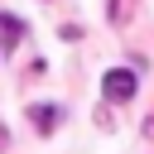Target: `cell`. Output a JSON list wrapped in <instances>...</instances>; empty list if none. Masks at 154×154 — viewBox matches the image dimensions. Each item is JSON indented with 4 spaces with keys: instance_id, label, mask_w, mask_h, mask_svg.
Segmentation results:
<instances>
[{
    "instance_id": "obj_1",
    "label": "cell",
    "mask_w": 154,
    "mask_h": 154,
    "mask_svg": "<svg viewBox=\"0 0 154 154\" xmlns=\"http://www.w3.org/2000/svg\"><path fill=\"white\" fill-rule=\"evenodd\" d=\"M135 91H140V77H135V67H111V72H101V96H106L111 106H120V101H135Z\"/></svg>"
},
{
    "instance_id": "obj_2",
    "label": "cell",
    "mask_w": 154,
    "mask_h": 154,
    "mask_svg": "<svg viewBox=\"0 0 154 154\" xmlns=\"http://www.w3.org/2000/svg\"><path fill=\"white\" fill-rule=\"evenodd\" d=\"M29 120H34V130H38V135H53V130L63 125V106L38 101V106H29Z\"/></svg>"
},
{
    "instance_id": "obj_3",
    "label": "cell",
    "mask_w": 154,
    "mask_h": 154,
    "mask_svg": "<svg viewBox=\"0 0 154 154\" xmlns=\"http://www.w3.org/2000/svg\"><path fill=\"white\" fill-rule=\"evenodd\" d=\"M29 34V24L24 19H14V14H0V53L5 48H19V38Z\"/></svg>"
},
{
    "instance_id": "obj_4",
    "label": "cell",
    "mask_w": 154,
    "mask_h": 154,
    "mask_svg": "<svg viewBox=\"0 0 154 154\" xmlns=\"http://www.w3.org/2000/svg\"><path fill=\"white\" fill-rule=\"evenodd\" d=\"M130 10H135V0H111V10H106V14H111V24H125V19H130Z\"/></svg>"
}]
</instances>
